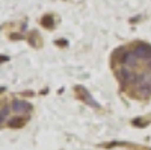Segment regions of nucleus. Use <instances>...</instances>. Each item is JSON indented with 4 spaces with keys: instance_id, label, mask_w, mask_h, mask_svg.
<instances>
[{
    "instance_id": "f257e3e1",
    "label": "nucleus",
    "mask_w": 151,
    "mask_h": 150,
    "mask_svg": "<svg viewBox=\"0 0 151 150\" xmlns=\"http://www.w3.org/2000/svg\"><path fill=\"white\" fill-rule=\"evenodd\" d=\"M133 53L137 56V59L148 61V59H151V46L144 44V43H139V44H136V46H134Z\"/></svg>"
},
{
    "instance_id": "f03ea898",
    "label": "nucleus",
    "mask_w": 151,
    "mask_h": 150,
    "mask_svg": "<svg viewBox=\"0 0 151 150\" xmlns=\"http://www.w3.org/2000/svg\"><path fill=\"white\" fill-rule=\"evenodd\" d=\"M12 109L18 114H23V112H30L32 111V105L29 102H24V100H20V99H15L12 102Z\"/></svg>"
},
{
    "instance_id": "7ed1b4c3",
    "label": "nucleus",
    "mask_w": 151,
    "mask_h": 150,
    "mask_svg": "<svg viewBox=\"0 0 151 150\" xmlns=\"http://www.w3.org/2000/svg\"><path fill=\"white\" fill-rule=\"evenodd\" d=\"M139 94L142 97L151 96V79L150 80H144L142 83H139Z\"/></svg>"
},
{
    "instance_id": "20e7f679",
    "label": "nucleus",
    "mask_w": 151,
    "mask_h": 150,
    "mask_svg": "<svg viewBox=\"0 0 151 150\" xmlns=\"http://www.w3.org/2000/svg\"><path fill=\"white\" fill-rule=\"evenodd\" d=\"M24 123H26V120H24L23 117H14V118L9 120V128L17 129V128H21Z\"/></svg>"
},
{
    "instance_id": "39448f33",
    "label": "nucleus",
    "mask_w": 151,
    "mask_h": 150,
    "mask_svg": "<svg viewBox=\"0 0 151 150\" xmlns=\"http://www.w3.org/2000/svg\"><path fill=\"white\" fill-rule=\"evenodd\" d=\"M8 115H9V108H8V106H3V111H2V120L6 121Z\"/></svg>"
}]
</instances>
